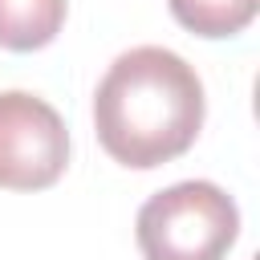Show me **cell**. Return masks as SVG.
<instances>
[{
  "label": "cell",
  "mask_w": 260,
  "mask_h": 260,
  "mask_svg": "<svg viewBox=\"0 0 260 260\" xmlns=\"http://www.w3.org/2000/svg\"><path fill=\"white\" fill-rule=\"evenodd\" d=\"M69 162V130L61 114L28 93H0V187L8 191H41L65 175Z\"/></svg>",
  "instance_id": "3957f363"
},
{
  "label": "cell",
  "mask_w": 260,
  "mask_h": 260,
  "mask_svg": "<svg viewBox=\"0 0 260 260\" xmlns=\"http://www.w3.org/2000/svg\"><path fill=\"white\" fill-rule=\"evenodd\" d=\"M167 4L183 28H191L195 37H207V41L244 32L260 8V0H167Z\"/></svg>",
  "instance_id": "5b68a950"
},
{
  "label": "cell",
  "mask_w": 260,
  "mask_h": 260,
  "mask_svg": "<svg viewBox=\"0 0 260 260\" xmlns=\"http://www.w3.org/2000/svg\"><path fill=\"white\" fill-rule=\"evenodd\" d=\"M134 236L146 260H223L240 236V207L223 187L183 179L138 207Z\"/></svg>",
  "instance_id": "7a4b0ae2"
},
{
  "label": "cell",
  "mask_w": 260,
  "mask_h": 260,
  "mask_svg": "<svg viewBox=\"0 0 260 260\" xmlns=\"http://www.w3.org/2000/svg\"><path fill=\"white\" fill-rule=\"evenodd\" d=\"M203 114L207 98L195 65L162 45L118 53L93 93V130L102 150L134 171L162 167L191 150Z\"/></svg>",
  "instance_id": "6da1fadb"
},
{
  "label": "cell",
  "mask_w": 260,
  "mask_h": 260,
  "mask_svg": "<svg viewBox=\"0 0 260 260\" xmlns=\"http://www.w3.org/2000/svg\"><path fill=\"white\" fill-rule=\"evenodd\" d=\"M69 0H0V49H45L65 24Z\"/></svg>",
  "instance_id": "277c9868"
}]
</instances>
